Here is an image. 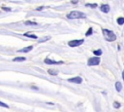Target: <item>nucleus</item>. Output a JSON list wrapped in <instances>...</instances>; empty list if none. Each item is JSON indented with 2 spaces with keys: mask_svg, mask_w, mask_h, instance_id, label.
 Here are the masks:
<instances>
[{
  "mask_svg": "<svg viewBox=\"0 0 124 112\" xmlns=\"http://www.w3.org/2000/svg\"><path fill=\"white\" fill-rule=\"evenodd\" d=\"M68 81L71 83H75V84H80L82 82V78L79 76H77V77H73V78L68 79Z\"/></svg>",
  "mask_w": 124,
  "mask_h": 112,
  "instance_id": "39448f33",
  "label": "nucleus"
},
{
  "mask_svg": "<svg viewBox=\"0 0 124 112\" xmlns=\"http://www.w3.org/2000/svg\"><path fill=\"white\" fill-rule=\"evenodd\" d=\"M100 63V57L98 56H94V57H90L87 60V64L89 66H94V65H98Z\"/></svg>",
  "mask_w": 124,
  "mask_h": 112,
  "instance_id": "7ed1b4c3",
  "label": "nucleus"
},
{
  "mask_svg": "<svg viewBox=\"0 0 124 112\" xmlns=\"http://www.w3.org/2000/svg\"><path fill=\"white\" fill-rule=\"evenodd\" d=\"M0 106L5 107V108H9V105H8V104H6V103H4V102H2V101H0Z\"/></svg>",
  "mask_w": 124,
  "mask_h": 112,
  "instance_id": "a211bd4d",
  "label": "nucleus"
},
{
  "mask_svg": "<svg viewBox=\"0 0 124 112\" xmlns=\"http://www.w3.org/2000/svg\"><path fill=\"white\" fill-rule=\"evenodd\" d=\"M115 89H116L117 92H120L121 89H122V84H121L120 82H116V83H115Z\"/></svg>",
  "mask_w": 124,
  "mask_h": 112,
  "instance_id": "1a4fd4ad",
  "label": "nucleus"
},
{
  "mask_svg": "<svg viewBox=\"0 0 124 112\" xmlns=\"http://www.w3.org/2000/svg\"><path fill=\"white\" fill-rule=\"evenodd\" d=\"M103 35H104L105 39L108 42H112L116 39V35L114 34V32L111 30H108V29H103Z\"/></svg>",
  "mask_w": 124,
  "mask_h": 112,
  "instance_id": "f257e3e1",
  "label": "nucleus"
},
{
  "mask_svg": "<svg viewBox=\"0 0 124 112\" xmlns=\"http://www.w3.org/2000/svg\"><path fill=\"white\" fill-rule=\"evenodd\" d=\"M83 43V40L82 39H78V40H72V41H69L68 42V45L70 47H78L79 45H81Z\"/></svg>",
  "mask_w": 124,
  "mask_h": 112,
  "instance_id": "20e7f679",
  "label": "nucleus"
},
{
  "mask_svg": "<svg viewBox=\"0 0 124 112\" xmlns=\"http://www.w3.org/2000/svg\"><path fill=\"white\" fill-rule=\"evenodd\" d=\"M67 17L71 19H83L86 17V15L80 11H72L67 15Z\"/></svg>",
  "mask_w": 124,
  "mask_h": 112,
  "instance_id": "f03ea898",
  "label": "nucleus"
},
{
  "mask_svg": "<svg viewBox=\"0 0 124 112\" xmlns=\"http://www.w3.org/2000/svg\"><path fill=\"white\" fill-rule=\"evenodd\" d=\"M91 33H92V28H91V27H89V29H88V31L86 32V34H85V35H86V36H89Z\"/></svg>",
  "mask_w": 124,
  "mask_h": 112,
  "instance_id": "6ab92c4d",
  "label": "nucleus"
},
{
  "mask_svg": "<svg viewBox=\"0 0 124 112\" xmlns=\"http://www.w3.org/2000/svg\"><path fill=\"white\" fill-rule=\"evenodd\" d=\"M48 73L50 75H57L58 74V71L55 70V69H48Z\"/></svg>",
  "mask_w": 124,
  "mask_h": 112,
  "instance_id": "9b49d317",
  "label": "nucleus"
},
{
  "mask_svg": "<svg viewBox=\"0 0 124 112\" xmlns=\"http://www.w3.org/2000/svg\"><path fill=\"white\" fill-rule=\"evenodd\" d=\"M102 53H103V52H102V50H95V51L93 52V54H94V55H96L98 57H99V56H101V55H102Z\"/></svg>",
  "mask_w": 124,
  "mask_h": 112,
  "instance_id": "ddd939ff",
  "label": "nucleus"
},
{
  "mask_svg": "<svg viewBox=\"0 0 124 112\" xmlns=\"http://www.w3.org/2000/svg\"><path fill=\"white\" fill-rule=\"evenodd\" d=\"M48 39H50V37H49V36L45 37V38H43L42 40H39V42H44V41H46V40H48Z\"/></svg>",
  "mask_w": 124,
  "mask_h": 112,
  "instance_id": "aec40b11",
  "label": "nucleus"
},
{
  "mask_svg": "<svg viewBox=\"0 0 124 112\" xmlns=\"http://www.w3.org/2000/svg\"><path fill=\"white\" fill-rule=\"evenodd\" d=\"M85 6H86V7H91V8H96V7H97V4H96V3H94V4H90V3H87Z\"/></svg>",
  "mask_w": 124,
  "mask_h": 112,
  "instance_id": "dca6fc26",
  "label": "nucleus"
},
{
  "mask_svg": "<svg viewBox=\"0 0 124 112\" xmlns=\"http://www.w3.org/2000/svg\"><path fill=\"white\" fill-rule=\"evenodd\" d=\"M25 24L26 25H37V22H35V21H25Z\"/></svg>",
  "mask_w": 124,
  "mask_h": 112,
  "instance_id": "4468645a",
  "label": "nucleus"
},
{
  "mask_svg": "<svg viewBox=\"0 0 124 112\" xmlns=\"http://www.w3.org/2000/svg\"><path fill=\"white\" fill-rule=\"evenodd\" d=\"M100 10H101L103 13H108L109 10H110V7H109L108 4H103V5H101Z\"/></svg>",
  "mask_w": 124,
  "mask_h": 112,
  "instance_id": "0eeeda50",
  "label": "nucleus"
},
{
  "mask_svg": "<svg viewBox=\"0 0 124 112\" xmlns=\"http://www.w3.org/2000/svg\"><path fill=\"white\" fill-rule=\"evenodd\" d=\"M43 8H44V7H43V6H41V7L36 8V10H37V11H41V10H43Z\"/></svg>",
  "mask_w": 124,
  "mask_h": 112,
  "instance_id": "412c9836",
  "label": "nucleus"
},
{
  "mask_svg": "<svg viewBox=\"0 0 124 112\" xmlns=\"http://www.w3.org/2000/svg\"><path fill=\"white\" fill-rule=\"evenodd\" d=\"M45 63H46V64H61V63H63V61H61V60L56 61V60H52V59L46 57V58H45Z\"/></svg>",
  "mask_w": 124,
  "mask_h": 112,
  "instance_id": "423d86ee",
  "label": "nucleus"
},
{
  "mask_svg": "<svg viewBox=\"0 0 124 112\" xmlns=\"http://www.w3.org/2000/svg\"><path fill=\"white\" fill-rule=\"evenodd\" d=\"M117 23H118L119 25H122V24L124 23V18H122V17L118 18V19H117Z\"/></svg>",
  "mask_w": 124,
  "mask_h": 112,
  "instance_id": "f8f14e48",
  "label": "nucleus"
},
{
  "mask_svg": "<svg viewBox=\"0 0 124 112\" xmlns=\"http://www.w3.org/2000/svg\"><path fill=\"white\" fill-rule=\"evenodd\" d=\"M26 37H29V38H33V39H37V36L34 35V34H29V33H26L25 34Z\"/></svg>",
  "mask_w": 124,
  "mask_h": 112,
  "instance_id": "2eb2a0df",
  "label": "nucleus"
},
{
  "mask_svg": "<svg viewBox=\"0 0 124 112\" xmlns=\"http://www.w3.org/2000/svg\"><path fill=\"white\" fill-rule=\"evenodd\" d=\"M26 58L24 57V56H18V57H15V58H13V61H24Z\"/></svg>",
  "mask_w": 124,
  "mask_h": 112,
  "instance_id": "9d476101",
  "label": "nucleus"
},
{
  "mask_svg": "<svg viewBox=\"0 0 124 112\" xmlns=\"http://www.w3.org/2000/svg\"><path fill=\"white\" fill-rule=\"evenodd\" d=\"M3 10H5V11H11V8H7V7H3Z\"/></svg>",
  "mask_w": 124,
  "mask_h": 112,
  "instance_id": "4be33fe9",
  "label": "nucleus"
},
{
  "mask_svg": "<svg viewBox=\"0 0 124 112\" xmlns=\"http://www.w3.org/2000/svg\"><path fill=\"white\" fill-rule=\"evenodd\" d=\"M121 105H120V103L119 102H117V101H115V102H113V107L114 108H119Z\"/></svg>",
  "mask_w": 124,
  "mask_h": 112,
  "instance_id": "f3484780",
  "label": "nucleus"
},
{
  "mask_svg": "<svg viewBox=\"0 0 124 112\" xmlns=\"http://www.w3.org/2000/svg\"><path fill=\"white\" fill-rule=\"evenodd\" d=\"M32 49H33V46H27V47H25V48H23V49L18 50V53H28V52H30Z\"/></svg>",
  "mask_w": 124,
  "mask_h": 112,
  "instance_id": "6e6552de",
  "label": "nucleus"
}]
</instances>
